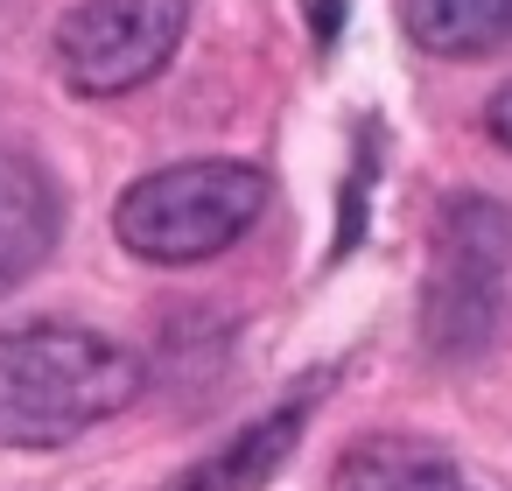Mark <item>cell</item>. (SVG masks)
<instances>
[{"mask_svg": "<svg viewBox=\"0 0 512 491\" xmlns=\"http://www.w3.org/2000/svg\"><path fill=\"white\" fill-rule=\"evenodd\" d=\"M141 393V358L78 323L0 330V449H64Z\"/></svg>", "mask_w": 512, "mask_h": 491, "instance_id": "6da1fadb", "label": "cell"}, {"mask_svg": "<svg viewBox=\"0 0 512 491\" xmlns=\"http://www.w3.org/2000/svg\"><path fill=\"white\" fill-rule=\"evenodd\" d=\"M267 211V176L253 162L232 155H204V162H169L141 183L120 190L113 204V232L134 260L155 267H197L232 253Z\"/></svg>", "mask_w": 512, "mask_h": 491, "instance_id": "7a4b0ae2", "label": "cell"}, {"mask_svg": "<svg viewBox=\"0 0 512 491\" xmlns=\"http://www.w3.org/2000/svg\"><path fill=\"white\" fill-rule=\"evenodd\" d=\"M512 295V211L491 197H449L435 218V260L421 295V337L435 358H477Z\"/></svg>", "mask_w": 512, "mask_h": 491, "instance_id": "3957f363", "label": "cell"}, {"mask_svg": "<svg viewBox=\"0 0 512 491\" xmlns=\"http://www.w3.org/2000/svg\"><path fill=\"white\" fill-rule=\"evenodd\" d=\"M190 36V0H78L57 22V71L85 99H120L169 71Z\"/></svg>", "mask_w": 512, "mask_h": 491, "instance_id": "277c9868", "label": "cell"}, {"mask_svg": "<svg viewBox=\"0 0 512 491\" xmlns=\"http://www.w3.org/2000/svg\"><path fill=\"white\" fill-rule=\"evenodd\" d=\"M323 386H330V372L302 379V386H295L288 400H274L260 421H246L239 435H225V442H218L211 456H197L190 470H176L162 491H260V484L288 463V449L302 442V428H309Z\"/></svg>", "mask_w": 512, "mask_h": 491, "instance_id": "5b68a950", "label": "cell"}, {"mask_svg": "<svg viewBox=\"0 0 512 491\" xmlns=\"http://www.w3.org/2000/svg\"><path fill=\"white\" fill-rule=\"evenodd\" d=\"M57 225H64L57 183H50L29 155L0 148V295L22 288V281L57 253Z\"/></svg>", "mask_w": 512, "mask_h": 491, "instance_id": "8992f818", "label": "cell"}, {"mask_svg": "<svg viewBox=\"0 0 512 491\" xmlns=\"http://www.w3.org/2000/svg\"><path fill=\"white\" fill-rule=\"evenodd\" d=\"M330 491H470L456 477V463L428 442H407V435H365L337 456L330 470Z\"/></svg>", "mask_w": 512, "mask_h": 491, "instance_id": "52a82bcc", "label": "cell"}, {"mask_svg": "<svg viewBox=\"0 0 512 491\" xmlns=\"http://www.w3.org/2000/svg\"><path fill=\"white\" fill-rule=\"evenodd\" d=\"M400 22L428 57H491L512 43V0H400Z\"/></svg>", "mask_w": 512, "mask_h": 491, "instance_id": "ba28073f", "label": "cell"}, {"mask_svg": "<svg viewBox=\"0 0 512 491\" xmlns=\"http://www.w3.org/2000/svg\"><path fill=\"white\" fill-rule=\"evenodd\" d=\"M484 134L512 155V85H498V92H491V106H484Z\"/></svg>", "mask_w": 512, "mask_h": 491, "instance_id": "9c48e42d", "label": "cell"}]
</instances>
